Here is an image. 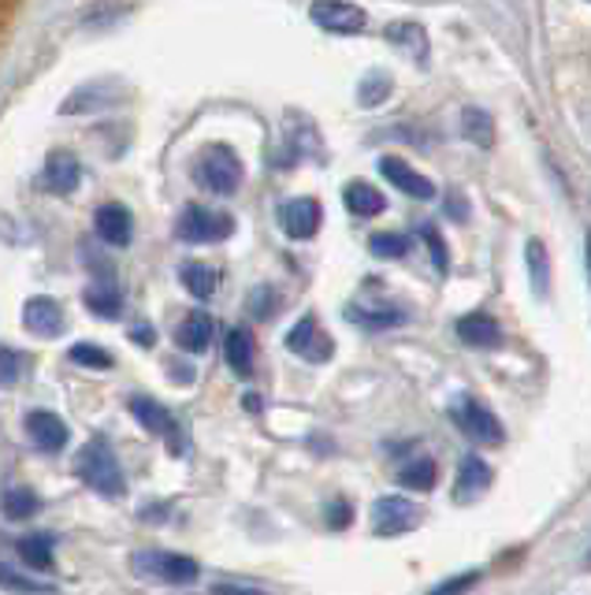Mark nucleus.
I'll return each instance as SVG.
<instances>
[{"instance_id": "nucleus-23", "label": "nucleus", "mask_w": 591, "mask_h": 595, "mask_svg": "<svg viewBox=\"0 0 591 595\" xmlns=\"http://www.w3.org/2000/svg\"><path fill=\"white\" fill-rule=\"evenodd\" d=\"M86 306L94 309L97 317H120L123 309V295L116 283H94V287H86Z\"/></svg>"}, {"instance_id": "nucleus-40", "label": "nucleus", "mask_w": 591, "mask_h": 595, "mask_svg": "<svg viewBox=\"0 0 591 595\" xmlns=\"http://www.w3.org/2000/svg\"><path fill=\"white\" fill-rule=\"evenodd\" d=\"M131 335H134V343H142V346H153V339H156L153 328H134Z\"/></svg>"}, {"instance_id": "nucleus-9", "label": "nucleus", "mask_w": 591, "mask_h": 595, "mask_svg": "<svg viewBox=\"0 0 591 595\" xmlns=\"http://www.w3.org/2000/svg\"><path fill=\"white\" fill-rule=\"evenodd\" d=\"M287 346L294 350V354H302L305 361H313V365L328 361V357H331V350H335L331 335H324L320 324H317V317H302L298 324L291 328Z\"/></svg>"}, {"instance_id": "nucleus-29", "label": "nucleus", "mask_w": 591, "mask_h": 595, "mask_svg": "<svg viewBox=\"0 0 591 595\" xmlns=\"http://www.w3.org/2000/svg\"><path fill=\"white\" fill-rule=\"evenodd\" d=\"M461 123H466V139L477 145H491L495 142V126H491V115L480 109H466L461 112Z\"/></svg>"}, {"instance_id": "nucleus-42", "label": "nucleus", "mask_w": 591, "mask_h": 595, "mask_svg": "<svg viewBox=\"0 0 591 595\" xmlns=\"http://www.w3.org/2000/svg\"><path fill=\"white\" fill-rule=\"evenodd\" d=\"M245 409H253V414H258V409H261V398H258V395H250V398H245Z\"/></svg>"}, {"instance_id": "nucleus-18", "label": "nucleus", "mask_w": 591, "mask_h": 595, "mask_svg": "<svg viewBox=\"0 0 591 595\" xmlns=\"http://www.w3.org/2000/svg\"><path fill=\"white\" fill-rule=\"evenodd\" d=\"M175 339H179V346L186 354H205L212 343V317L209 313H186V320L175 331Z\"/></svg>"}, {"instance_id": "nucleus-28", "label": "nucleus", "mask_w": 591, "mask_h": 595, "mask_svg": "<svg viewBox=\"0 0 591 595\" xmlns=\"http://www.w3.org/2000/svg\"><path fill=\"white\" fill-rule=\"evenodd\" d=\"M369 250H372V257L394 261V257H406L409 253V239L398 235V231H380V235L369 239Z\"/></svg>"}, {"instance_id": "nucleus-45", "label": "nucleus", "mask_w": 591, "mask_h": 595, "mask_svg": "<svg viewBox=\"0 0 591 595\" xmlns=\"http://www.w3.org/2000/svg\"><path fill=\"white\" fill-rule=\"evenodd\" d=\"M588 4H591V0H588Z\"/></svg>"}, {"instance_id": "nucleus-4", "label": "nucleus", "mask_w": 591, "mask_h": 595, "mask_svg": "<svg viewBox=\"0 0 591 595\" xmlns=\"http://www.w3.org/2000/svg\"><path fill=\"white\" fill-rule=\"evenodd\" d=\"M131 570L145 581H161V584H190L197 581V562L186 554L172 551H138L131 559Z\"/></svg>"}, {"instance_id": "nucleus-43", "label": "nucleus", "mask_w": 591, "mask_h": 595, "mask_svg": "<svg viewBox=\"0 0 591 595\" xmlns=\"http://www.w3.org/2000/svg\"><path fill=\"white\" fill-rule=\"evenodd\" d=\"M588 276H591V235H588Z\"/></svg>"}, {"instance_id": "nucleus-6", "label": "nucleus", "mask_w": 591, "mask_h": 595, "mask_svg": "<svg viewBox=\"0 0 591 595\" xmlns=\"http://www.w3.org/2000/svg\"><path fill=\"white\" fill-rule=\"evenodd\" d=\"M131 414H134V421L145 428V432H153V436H161L164 443H167V451L172 454H183V428L179 421H175L172 414L161 406V403H153V398H142V395H134L131 398Z\"/></svg>"}, {"instance_id": "nucleus-31", "label": "nucleus", "mask_w": 591, "mask_h": 595, "mask_svg": "<svg viewBox=\"0 0 591 595\" xmlns=\"http://www.w3.org/2000/svg\"><path fill=\"white\" fill-rule=\"evenodd\" d=\"M67 357H72L75 365H86V368H112V354L101 350L97 343H75Z\"/></svg>"}, {"instance_id": "nucleus-26", "label": "nucleus", "mask_w": 591, "mask_h": 595, "mask_svg": "<svg viewBox=\"0 0 591 595\" xmlns=\"http://www.w3.org/2000/svg\"><path fill=\"white\" fill-rule=\"evenodd\" d=\"M19 554H23V562L34 565V570H48V565H53V540H48L45 532L23 536V540H19Z\"/></svg>"}, {"instance_id": "nucleus-22", "label": "nucleus", "mask_w": 591, "mask_h": 595, "mask_svg": "<svg viewBox=\"0 0 591 595\" xmlns=\"http://www.w3.org/2000/svg\"><path fill=\"white\" fill-rule=\"evenodd\" d=\"M223 354H228V365L239 376H250L253 373V335L245 328L228 331V346H223Z\"/></svg>"}, {"instance_id": "nucleus-3", "label": "nucleus", "mask_w": 591, "mask_h": 595, "mask_svg": "<svg viewBox=\"0 0 591 595\" xmlns=\"http://www.w3.org/2000/svg\"><path fill=\"white\" fill-rule=\"evenodd\" d=\"M450 421H455L458 432L469 436L472 443H484V447H499L502 443L499 417L472 395H458L455 403H450Z\"/></svg>"}, {"instance_id": "nucleus-35", "label": "nucleus", "mask_w": 591, "mask_h": 595, "mask_svg": "<svg viewBox=\"0 0 591 595\" xmlns=\"http://www.w3.org/2000/svg\"><path fill=\"white\" fill-rule=\"evenodd\" d=\"M275 306H280V295H275L272 287H258L250 295V313L258 320H269L275 313Z\"/></svg>"}, {"instance_id": "nucleus-27", "label": "nucleus", "mask_w": 591, "mask_h": 595, "mask_svg": "<svg viewBox=\"0 0 591 595\" xmlns=\"http://www.w3.org/2000/svg\"><path fill=\"white\" fill-rule=\"evenodd\" d=\"M528 272H532V287H536V295H547L550 287V261H547V246L539 239L528 242Z\"/></svg>"}, {"instance_id": "nucleus-33", "label": "nucleus", "mask_w": 591, "mask_h": 595, "mask_svg": "<svg viewBox=\"0 0 591 595\" xmlns=\"http://www.w3.org/2000/svg\"><path fill=\"white\" fill-rule=\"evenodd\" d=\"M350 320L364 328H391V324H402L406 317H402L398 309H376V313H372V309H350Z\"/></svg>"}, {"instance_id": "nucleus-11", "label": "nucleus", "mask_w": 591, "mask_h": 595, "mask_svg": "<svg viewBox=\"0 0 591 595\" xmlns=\"http://www.w3.org/2000/svg\"><path fill=\"white\" fill-rule=\"evenodd\" d=\"M380 172H383V179H387L391 187H398L402 194H406V198H420V201L436 198V187H431V179H425L420 172H413L402 157H383L380 161Z\"/></svg>"}, {"instance_id": "nucleus-24", "label": "nucleus", "mask_w": 591, "mask_h": 595, "mask_svg": "<svg viewBox=\"0 0 591 595\" xmlns=\"http://www.w3.org/2000/svg\"><path fill=\"white\" fill-rule=\"evenodd\" d=\"M0 510H4L8 521H26V517H34L42 510V503H37V495L31 487H12V492L0 499Z\"/></svg>"}, {"instance_id": "nucleus-30", "label": "nucleus", "mask_w": 591, "mask_h": 595, "mask_svg": "<svg viewBox=\"0 0 591 595\" xmlns=\"http://www.w3.org/2000/svg\"><path fill=\"white\" fill-rule=\"evenodd\" d=\"M0 588L4 592H15V595H53L56 588L53 584H42V581H31V577H19L15 570L0 565Z\"/></svg>"}, {"instance_id": "nucleus-20", "label": "nucleus", "mask_w": 591, "mask_h": 595, "mask_svg": "<svg viewBox=\"0 0 591 595\" xmlns=\"http://www.w3.org/2000/svg\"><path fill=\"white\" fill-rule=\"evenodd\" d=\"M342 201H347V209L353 212V217H361V220H372V217H380L383 212V194L376 187H369V183H350L347 194H342Z\"/></svg>"}, {"instance_id": "nucleus-44", "label": "nucleus", "mask_w": 591, "mask_h": 595, "mask_svg": "<svg viewBox=\"0 0 591 595\" xmlns=\"http://www.w3.org/2000/svg\"><path fill=\"white\" fill-rule=\"evenodd\" d=\"M584 565H588V570H591V551H588V559H584Z\"/></svg>"}, {"instance_id": "nucleus-14", "label": "nucleus", "mask_w": 591, "mask_h": 595, "mask_svg": "<svg viewBox=\"0 0 591 595\" xmlns=\"http://www.w3.org/2000/svg\"><path fill=\"white\" fill-rule=\"evenodd\" d=\"M491 487V465L484 462V458H477V454H469V458H461V465H458V484H455V499L458 503H472V499H480Z\"/></svg>"}, {"instance_id": "nucleus-38", "label": "nucleus", "mask_w": 591, "mask_h": 595, "mask_svg": "<svg viewBox=\"0 0 591 595\" xmlns=\"http://www.w3.org/2000/svg\"><path fill=\"white\" fill-rule=\"evenodd\" d=\"M350 521H353V510H350V503H347V499H335V503L328 506V529L342 532V529H347Z\"/></svg>"}, {"instance_id": "nucleus-36", "label": "nucleus", "mask_w": 591, "mask_h": 595, "mask_svg": "<svg viewBox=\"0 0 591 595\" xmlns=\"http://www.w3.org/2000/svg\"><path fill=\"white\" fill-rule=\"evenodd\" d=\"M420 235H425V242H428V250H431V261H436V268H439V272H447V268H450V261H447V246H442L439 231L428 223V228L420 231Z\"/></svg>"}, {"instance_id": "nucleus-25", "label": "nucleus", "mask_w": 591, "mask_h": 595, "mask_svg": "<svg viewBox=\"0 0 591 595\" xmlns=\"http://www.w3.org/2000/svg\"><path fill=\"white\" fill-rule=\"evenodd\" d=\"M216 272L209 265H197V261H190V265H183V287L190 290L194 298H212L216 295Z\"/></svg>"}, {"instance_id": "nucleus-7", "label": "nucleus", "mask_w": 591, "mask_h": 595, "mask_svg": "<svg viewBox=\"0 0 591 595\" xmlns=\"http://www.w3.org/2000/svg\"><path fill=\"white\" fill-rule=\"evenodd\" d=\"M420 525V510L402 495H383L372 506V532L376 536H402Z\"/></svg>"}, {"instance_id": "nucleus-10", "label": "nucleus", "mask_w": 591, "mask_h": 595, "mask_svg": "<svg viewBox=\"0 0 591 595\" xmlns=\"http://www.w3.org/2000/svg\"><path fill=\"white\" fill-rule=\"evenodd\" d=\"M320 201L317 198H294V201H287L280 209V223H283V231H287L291 239H298V242H305V239H313L320 231Z\"/></svg>"}, {"instance_id": "nucleus-19", "label": "nucleus", "mask_w": 591, "mask_h": 595, "mask_svg": "<svg viewBox=\"0 0 591 595\" xmlns=\"http://www.w3.org/2000/svg\"><path fill=\"white\" fill-rule=\"evenodd\" d=\"M78 179H83V168H78V161L72 157V153H53V157H48V164H45L48 190L72 194L78 187Z\"/></svg>"}, {"instance_id": "nucleus-17", "label": "nucleus", "mask_w": 591, "mask_h": 595, "mask_svg": "<svg viewBox=\"0 0 591 595\" xmlns=\"http://www.w3.org/2000/svg\"><path fill=\"white\" fill-rule=\"evenodd\" d=\"M387 42L398 45L409 60H417V64L428 60V34H425V26H420V23H391L387 26Z\"/></svg>"}, {"instance_id": "nucleus-12", "label": "nucleus", "mask_w": 591, "mask_h": 595, "mask_svg": "<svg viewBox=\"0 0 591 595\" xmlns=\"http://www.w3.org/2000/svg\"><path fill=\"white\" fill-rule=\"evenodd\" d=\"M23 324L31 335H42V339H56L64 331V309H61V301H53V298H31L23 306Z\"/></svg>"}, {"instance_id": "nucleus-15", "label": "nucleus", "mask_w": 591, "mask_h": 595, "mask_svg": "<svg viewBox=\"0 0 591 595\" xmlns=\"http://www.w3.org/2000/svg\"><path fill=\"white\" fill-rule=\"evenodd\" d=\"M26 432L42 451H64L67 447V425L61 421L56 414H45V409H34V414H26Z\"/></svg>"}, {"instance_id": "nucleus-21", "label": "nucleus", "mask_w": 591, "mask_h": 595, "mask_svg": "<svg viewBox=\"0 0 591 595\" xmlns=\"http://www.w3.org/2000/svg\"><path fill=\"white\" fill-rule=\"evenodd\" d=\"M436 481H439V473H436V462H431V458H409V462L398 470V484L409 487V492H431Z\"/></svg>"}, {"instance_id": "nucleus-5", "label": "nucleus", "mask_w": 591, "mask_h": 595, "mask_svg": "<svg viewBox=\"0 0 591 595\" xmlns=\"http://www.w3.org/2000/svg\"><path fill=\"white\" fill-rule=\"evenodd\" d=\"M179 239L183 242H223L234 235V220L228 212H216V209H205V205H186L183 217H179Z\"/></svg>"}, {"instance_id": "nucleus-13", "label": "nucleus", "mask_w": 591, "mask_h": 595, "mask_svg": "<svg viewBox=\"0 0 591 595\" xmlns=\"http://www.w3.org/2000/svg\"><path fill=\"white\" fill-rule=\"evenodd\" d=\"M94 228H97V239L108 242V246H127L134 235V220L123 205H101L94 217Z\"/></svg>"}, {"instance_id": "nucleus-34", "label": "nucleus", "mask_w": 591, "mask_h": 595, "mask_svg": "<svg viewBox=\"0 0 591 595\" xmlns=\"http://www.w3.org/2000/svg\"><path fill=\"white\" fill-rule=\"evenodd\" d=\"M358 93H361V104H364V109H376L383 97L391 93V79H387V75H369V79L361 82V90H358Z\"/></svg>"}, {"instance_id": "nucleus-32", "label": "nucleus", "mask_w": 591, "mask_h": 595, "mask_svg": "<svg viewBox=\"0 0 591 595\" xmlns=\"http://www.w3.org/2000/svg\"><path fill=\"white\" fill-rule=\"evenodd\" d=\"M26 368V357L12 346H0V387H15Z\"/></svg>"}, {"instance_id": "nucleus-16", "label": "nucleus", "mask_w": 591, "mask_h": 595, "mask_svg": "<svg viewBox=\"0 0 591 595\" xmlns=\"http://www.w3.org/2000/svg\"><path fill=\"white\" fill-rule=\"evenodd\" d=\"M458 339L466 346H477V350H491L502 343V328L495 317L488 313H469L458 320Z\"/></svg>"}, {"instance_id": "nucleus-1", "label": "nucleus", "mask_w": 591, "mask_h": 595, "mask_svg": "<svg viewBox=\"0 0 591 595\" xmlns=\"http://www.w3.org/2000/svg\"><path fill=\"white\" fill-rule=\"evenodd\" d=\"M75 473H78V481H86V487H94V492L105 495V499H120V495H127L123 470L105 439H90V443L78 451Z\"/></svg>"}, {"instance_id": "nucleus-8", "label": "nucleus", "mask_w": 591, "mask_h": 595, "mask_svg": "<svg viewBox=\"0 0 591 595\" xmlns=\"http://www.w3.org/2000/svg\"><path fill=\"white\" fill-rule=\"evenodd\" d=\"M313 23L328 34H361L369 26V15L350 0H317L313 4Z\"/></svg>"}, {"instance_id": "nucleus-2", "label": "nucleus", "mask_w": 591, "mask_h": 595, "mask_svg": "<svg viewBox=\"0 0 591 595\" xmlns=\"http://www.w3.org/2000/svg\"><path fill=\"white\" fill-rule=\"evenodd\" d=\"M194 175H197V183H201L205 190L228 198V194H234L242 187V161L234 157V150H228V145H212V150L201 153Z\"/></svg>"}, {"instance_id": "nucleus-39", "label": "nucleus", "mask_w": 591, "mask_h": 595, "mask_svg": "<svg viewBox=\"0 0 591 595\" xmlns=\"http://www.w3.org/2000/svg\"><path fill=\"white\" fill-rule=\"evenodd\" d=\"M212 595H269V592L253 588V584H216Z\"/></svg>"}, {"instance_id": "nucleus-41", "label": "nucleus", "mask_w": 591, "mask_h": 595, "mask_svg": "<svg viewBox=\"0 0 591 595\" xmlns=\"http://www.w3.org/2000/svg\"><path fill=\"white\" fill-rule=\"evenodd\" d=\"M12 8H15V0H0V31H4L8 15H12Z\"/></svg>"}, {"instance_id": "nucleus-37", "label": "nucleus", "mask_w": 591, "mask_h": 595, "mask_svg": "<svg viewBox=\"0 0 591 595\" xmlns=\"http://www.w3.org/2000/svg\"><path fill=\"white\" fill-rule=\"evenodd\" d=\"M480 581V573H461V577H450V581H442L436 592L431 595H466L472 584Z\"/></svg>"}]
</instances>
